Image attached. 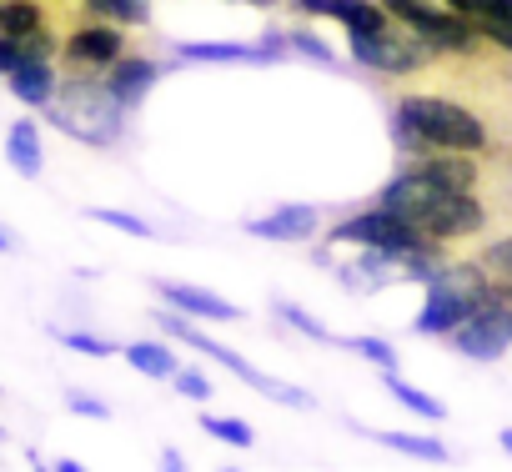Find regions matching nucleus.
<instances>
[{
	"label": "nucleus",
	"mask_w": 512,
	"mask_h": 472,
	"mask_svg": "<svg viewBox=\"0 0 512 472\" xmlns=\"http://www.w3.org/2000/svg\"><path fill=\"white\" fill-rule=\"evenodd\" d=\"M452 347L472 362H497L512 347V307L507 302H482L477 312H467L452 332Z\"/></svg>",
	"instance_id": "nucleus-10"
},
{
	"label": "nucleus",
	"mask_w": 512,
	"mask_h": 472,
	"mask_svg": "<svg viewBox=\"0 0 512 472\" xmlns=\"http://www.w3.org/2000/svg\"><path fill=\"white\" fill-rule=\"evenodd\" d=\"M287 46H292V56H302V61H317V66L337 71V51H332L317 31H307V26H287Z\"/></svg>",
	"instance_id": "nucleus-22"
},
{
	"label": "nucleus",
	"mask_w": 512,
	"mask_h": 472,
	"mask_svg": "<svg viewBox=\"0 0 512 472\" xmlns=\"http://www.w3.org/2000/svg\"><path fill=\"white\" fill-rule=\"evenodd\" d=\"M347 51L357 66H367L377 76H412V71L437 61V51L402 21H387L377 31H347Z\"/></svg>",
	"instance_id": "nucleus-6"
},
{
	"label": "nucleus",
	"mask_w": 512,
	"mask_h": 472,
	"mask_svg": "<svg viewBox=\"0 0 512 472\" xmlns=\"http://www.w3.org/2000/svg\"><path fill=\"white\" fill-rule=\"evenodd\" d=\"M377 6H382V11L392 16V21H412V16H417V11L427 6V0H377Z\"/></svg>",
	"instance_id": "nucleus-32"
},
{
	"label": "nucleus",
	"mask_w": 512,
	"mask_h": 472,
	"mask_svg": "<svg viewBox=\"0 0 512 472\" xmlns=\"http://www.w3.org/2000/svg\"><path fill=\"white\" fill-rule=\"evenodd\" d=\"M442 6H452L462 16H482V11H492V0H442Z\"/></svg>",
	"instance_id": "nucleus-33"
},
{
	"label": "nucleus",
	"mask_w": 512,
	"mask_h": 472,
	"mask_svg": "<svg viewBox=\"0 0 512 472\" xmlns=\"http://www.w3.org/2000/svg\"><path fill=\"white\" fill-rule=\"evenodd\" d=\"M241 6H262L267 11V6H277V0H241Z\"/></svg>",
	"instance_id": "nucleus-35"
},
{
	"label": "nucleus",
	"mask_w": 512,
	"mask_h": 472,
	"mask_svg": "<svg viewBox=\"0 0 512 472\" xmlns=\"http://www.w3.org/2000/svg\"><path fill=\"white\" fill-rule=\"evenodd\" d=\"M176 61H211V66H272L262 41H176Z\"/></svg>",
	"instance_id": "nucleus-14"
},
{
	"label": "nucleus",
	"mask_w": 512,
	"mask_h": 472,
	"mask_svg": "<svg viewBox=\"0 0 512 472\" xmlns=\"http://www.w3.org/2000/svg\"><path fill=\"white\" fill-rule=\"evenodd\" d=\"M66 407H71L76 417H96V422L111 417V407H106L101 397H91V392H66Z\"/></svg>",
	"instance_id": "nucleus-30"
},
{
	"label": "nucleus",
	"mask_w": 512,
	"mask_h": 472,
	"mask_svg": "<svg viewBox=\"0 0 512 472\" xmlns=\"http://www.w3.org/2000/svg\"><path fill=\"white\" fill-rule=\"evenodd\" d=\"M156 322H161V332H166L171 342H181V347H191V352L211 357L216 367H226L231 377H241V382H246V387H256V392H267L272 402L297 407V412H312V407H317V397H312V392H302V387H292V382H277V377H267L262 367H251L246 357H236L231 347H221L216 337H206L201 327H191V322H186V312H156Z\"/></svg>",
	"instance_id": "nucleus-5"
},
{
	"label": "nucleus",
	"mask_w": 512,
	"mask_h": 472,
	"mask_svg": "<svg viewBox=\"0 0 512 472\" xmlns=\"http://www.w3.org/2000/svg\"><path fill=\"white\" fill-rule=\"evenodd\" d=\"M6 86H11V96H16L21 106L46 111L51 96H56V86H61V71H56L51 56H26V61H16V66L6 71Z\"/></svg>",
	"instance_id": "nucleus-12"
},
{
	"label": "nucleus",
	"mask_w": 512,
	"mask_h": 472,
	"mask_svg": "<svg viewBox=\"0 0 512 472\" xmlns=\"http://www.w3.org/2000/svg\"><path fill=\"white\" fill-rule=\"evenodd\" d=\"M372 442L382 447H397V452H412V457H427V462H447V447L437 437H417V432H367Z\"/></svg>",
	"instance_id": "nucleus-21"
},
{
	"label": "nucleus",
	"mask_w": 512,
	"mask_h": 472,
	"mask_svg": "<svg viewBox=\"0 0 512 472\" xmlns=\"http://www.w3.org/2000/svg\"><path fill=\"white\" fill-rule=\"evenodd\" d=\"M407 166H417L422 176H432L442 186H457V191H477V181H482V166L467 151H417Z\"/></svg>",
	"instance_id": "nucleus-16"
},
{
	"label": "nucleus",
	"mask_w": 512,
	"mask_h": 472,
	"mask_svg": "<svg viewBox=\"0 0 512 472\" xmlns=\"http://www.w3.org/2000/svg\"><path fill=\"white\" fill-rule=\"evenodd\" d=\"M86 216L101 221V226H111V231H126V236H151V221H141L131 211H116V206H91Z\"/></svg>",
	"instance_id": "nucleus-27"
},
{
	"label": "nucleus",
	"mask_w": 512,
	"mask_h": 472,
	"mask_svg": "<svg viewBox=\"0 0 512 472\" xmlns=\"http://www.w3.org/2000/svg\"><path fill=\"white\" fill-rule=\"evenodd\" d=\"M126 46H131V36H126V26H116V21H76L66 36H61V61H66V71H86V76H101L111 61H121L126 56Z\"/></svg>",
	"instance_id": "nucleus-8"
},
{
	"label": "nucleus",
	"mask_w": 512,
	"mask_h": 472,
	"mask_svg": "<svg viewBox=\"0 0 512 472\" xmlns=\"http://www.w3.org/2000/svg\"><path fill=\"white\" fill-rule=\"evenodd\" d=\"M121 357H126L141 377H156V382H171V372L181 367V357H176L171 342H131V347H121Z\"/></svg>",
	"instance_id": "nucleus-18"
},
{
	"label": "nucleus",
	"mask_w": 512,
	"mask_h": 472,
	"mask_svg": "<svg viewBox=\"0 0 512 472\" xmlns=\"http://www.w3.org/2000/svg\"><path fill=\"white\" fill-rule=\"evenodd\" d=\"M277 317H282L292 332H302V337H312V342H322V347H342V337H337V332H327V327H322L312 312H302L297 302H282V297H277Z\"/></svg>",
	"instance_id": "nucleus-23"
},
{
	"label": "nucleus",
	"mask_w": 512,
	"mask_h": 472,
	"mask_svg": "<svg viewBox=\"0 0 512 472\" xmlns=\"http://www.w3.org/2000/svg\"><path fill=\"white\" fill-rule=\"evenodd\" d=\"M171 387H176L186 402H206V397H211V377H206L201 367H176V372H171Z\"/></svg>",
	"instance_id": "nucleus-29"
},
{
	"label": "nucleus",
	"mask_w": 512,
	"mask_h": 472,
	"mask_svg": "<svg viewBox=\"0 0 512 472\" xmlns=\"http://www.w3.org/2000/svg\"><path fill=\"white\" fill-rule=\"evenodd\" d=\"M482 302H497V277L482 272L477 262L467 267H442L432 282H427V302L417 312V332L422 337H447L467 312H477Z\"/></svg>",
	"instance_id": "nucleus-4"
},
{
	"label": "nucleus",
	"mask_w": 512,
	"mask_h": 472,
	"mask_svg": "<svg viewBox=\"0 0 512 472\" xmlns=\"http://www.w3.org/2000/svg\"><path fill=\"white\" fill-rule=\"evenodd\" d=\"M0 442H6V427H0Z\"/></svg>",
	"instance_id": "nucleus-38"
},
{
	"label": "nucleus",
	"mask_w": 512,
	"mask_h": 472,
	"mask_svg": "<svg viewBox=\"0 0 512 472\" xmlns=\"http://www.w3.org/2000/svg\"><path fill=\"white\" fill-rule=\"evenodd\" d=\"M392 136L407 156L417 151H467V156H487L492 151V131L487 121L452 101V96H397L392 106Z\"/></svg>",
	"instance_id": "nucleus-2"
},
{
	"label": "nucleus",
	"mask_w": 512,
	"mask_h": 472,
	"mask_svg": "<svg viewBox=\"0 0 512 472\" xmlns=\"http://www.w3.org/2000/svg\"><path fill=\"white\" fill-rule=\"evenodd\" d=\"M382 387H387V392H392V397H397L402 407H412L417 417H427V422H442V417H447V407H442L437 397L417 392V387H412V382H402L397 372H382Z\"/></svg>",
	"instance_id": "nucleus-20"
},
{
	"label": "nucleus",
	"mask_w": 512,
	"mask_h": 472,
	"mask_svg": "<svg viewBox=\"0 0 512 472\" xmlns=\"http://www.w3.org/2000/svg\"><path fill=\"white\" fill-rule=\"evenodd\" d=\"M61 6H86V0H61Z\"/></svg>",
	"instance_id": "nucleus-37"
},
{
	"label": "nucleus",
	"mask_w": 512,
	"mask_h": 472,
	"mask_svg": "<svg viewBox=\"0 0 512 472\" xmlns=\"http://www.w3.org/2000/svg\"><path fill=\"white\" fill-rule=\"evenodd\" d=\"M327 242H332V247H382V252L442 247V242H432V236H422L412 221H402L397 211H382V206H372V211H357V216L337 221V226L327 231Z\"/></svg>",
	"instance_id": "nucleus-7"
},
{
	"label": "nucleus",
	"mask_w": 512,
	"mask_h": 472,
	"mask_svg": "<svg viewBox=\"0 0 512 472\" xmlns=\"http://www.w3.org/2000/svg\"><path fill=\"white\" fill-rule=\"evenodd\" d=\"M322 231V211L317 206H277L267 216L246 221V236H262V242H307V236Z\"/></svg>",
	"instance_id": "nucleus-13"
},
{
	"label": "nucleus",
	"mask_w": 512,
	"mask_h": 472,
	"mask_svg": "<svg viewBox=\"0 0 512 472\" xmlns=\"http://www.w3.org/2000/svg\"><path fill=\"white\" fill-rule=\"evenodd\" d=\"M51 337H56L61 347L81 352V357H116V342H106V337H96V332H71V327H51Z\"/></svg>",
	"instance_id": "nucleus-24"
},
{
	"label": "nucleus",
	"mask_w": 512,
	"mask_h": 472,
	"mask_svg": "<svg viewBox=\"0 0 512 472\" xmlns=\"http://www.w3.org/2000/svg\"><path fill=\"white\" fill-rule=\"evenodd\" d=\"M342 347L357 352V357H367V362H377L382 372L397 367V352H392V342H382V337H342Z\"/></svg>",
	"instance_id": "nucleus-28"
},
{
	"label": "nucleus",
	"mask_w": 512,
	"mask_h": 472,
	"mask_svg": "<svg viewBox=\"0 0 512 472\" xmlns=\"http://www.w3.org/2000/svg\"><path fill=\"white\" fill-rule=\"evenodd\" d=\"M6 161H11V166H16V176H26V181H36V176H41L46 151H41V126H36L31 116H21V121L6 131Z\"/></svg>",
	"instance_id": "nucleus-17"
},
{
	"label": "nucleus",
	"mask_w": 512,
	"mask_h": 472,
	"mask_svg": "<svg viewBox=\"0 0 512 472\" xmlns=\"http://www.w3.org/2000/svg\"><path fill=\"white\" fill-rule=\"evenodd\" d=\"M86 11H96V16L126 26V31L151 26V0H86Z\"/></svg>",
	"instance_id": "nucleus-19"
},
{
	"label": "nucleus",
	"mask_w": 512,
	"mask_h": 472,
	"mask_svg": "<svg viewBox=\"0 0 512 472\" xmlns=\"http://www.w3.org/2000/svg\"><path fill=\"white\" fill-rule=\"evenodd\" d=\"M377 206L382 211H397L402 221H412L422 236L432 242H462V236H477L487 226V206L477 191H457V186H442L432 176H422L417 166H402L382 191H377Z\"/></svg>",
	"instance_id": "nucleus-1"
},
{
	"label": "nucleus",
	"mask_w": 512,
	"mask_h": 472,
	"mask_svg": "<svg viewBox=\"0 0 512 472\" xmlns=\"http://www.w3.org/2000/svg\"><path fill=\"white\" fill-rule=\"evenodd\" d=\"M477 267H482V272H492L497 282H512V231H507V236H497V242H487V247L477 252Z\"/></svg>",
	"instance_id": "nucleus-25"
},
{
	"label": "nucleus",
	"mask_w": 512,
	"mask_h": 472,
	"mask_svg": "<svg viewBox=\"0 0 512 472\" xmlns=\"http://www.w3.org/2000/svg\"><path fill=\"white\" fill-rule=\"evenodd\" d=\"M101 81H106V91L126 106V111H136L146 96H151V86L161 81V66L151 61V56H121V61H111L106 71H101Z\"/></svg>",
	"instance_id": "nucleus-11"
},
{
	"label": "nucleus",
	"mask_w": 512,
	"mask_h": 472,
	"mask_svg": "<svg viewBox=\"0 0 512 472\" xmlns=\"http://www.w3.org/2000/svg\"><path fill=\"white\" fill-rule=\"evenodd\" d=\"M262 51H267L272 61H287V56H292V46H287V26H267V31H262Z\"/></svg>",
	"instance_id": "nucleus-31"
},
{
	"label": "nucleus",
	"mask_w": 512,
	"mask_h": 472,
	"mask_svg": "<svg viewBox=\"0 0 512 472\" xmlns=\"http://www.w3.org/2000/svg\"><path fill=\"white\" fill-rule=\"evenodd\" d=\"M161 302H171L176 312L186 317H201V322H241V307H231L226 297L206 292V287H186V282H156Z\"/></svg>",
	"instance_id": "nucleus-15"
},
{
	"label": "nucleus",
	"mask_w": 512,
	"mask_h": 472,
	"mask_svg": "<svg viewBox=\"0 0 512 472\" xmlns=\"http://www.w3.org/2000/svg\"><path fill=\"white\" fill-rule=\"evenodd\" d=\"M201 432L221 437L226 447H251V442H256L251 422H241V417H201Z\"/></svg>",
	"instance_id": "nucleus-26"
},
{
	"label": "nucleus",
	"mask_w": 512,
	"mask_h": 472,
	"mask_svg": "<svg viewBox=\"0 0 512 472\" xmlns=\"http://www.w3.org/2000/svg\"><path fill=\"white\" fill-rule=\"evenodd\" d=\"M46 121L81 146H116L126 136V106L106 91L101 76H86V71L61 76V86L46 106Z\"/></svg>",
	"instance_id": "nucleus-3"
},
{
	"label": "nucleus",
	"mask_w": 512,
	"mask_h": 472,
	"mask_svg": "<svg viewBox=\"0 0 512 472\" xmlns=\"http://www.w3.org/2000/svg\"><path fill=\"white\" fill-rule=\"evenodd\" d=\"M0 252H11V236L6 231H0Z\"/></svg>",
	"instance_id": "nucleus-36"
},
{
	"label": "nucleus",
	"mask_w": 512,
	"mask_h": 472,
	"mask_svg": "<svg viewBox=\"0 0 512 472\" xmlns=\"http://www.w3.org/2000/svg\"><path fill=\"white\" fill-rule=\"evenodd\" d=\"M497 437H502V447H507V452H512V427H502V432H497Z\"/></svg>",
	"instance_id": "nucleus-34"
},
{
	"label": "nucleus",
	"mask_w": 512,
	"mask_h": 472,
	"mask_svg": "<svg viewBox=\"0 0 512 472\" xmlns=\"http://www.w3.org/2000/svg\"><path fill=\"white\" fill-rule=\"evenodd\" d=\"M0 41H11L21 56H51L61 51V26L41 0H0Z\"/></svg>",
	"instance_id": "nucleus-9"
}]
</instances>
